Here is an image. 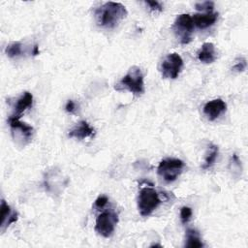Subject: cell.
<instances>
[{
  "label": "cell",
  "instance_id": "cell-6",
  "mask_svg": "<svg viewBox=\"0 0 248 248\" xmlns=\"http://www.w3.org/2000/svg\"><path fill=\"white\" fill-rule=\"evenodd\" d=\"M183 67V60L181 56L176 53H169L163 60L161 64V74L164 78L174 79L178 77Z\"/></svg>",
  "mask_w": 248,
  "mask_h": 248
},
{
  "label": "cell",
  "instance_id": "cell-15",
  "mask_svg": "<svg viewBox=\"0 0 248 248\" xmlns=\"http://www.w3.org/2000/svg\"><path fill=\"white\" fill-rule=\"evenodd\" d=\"M200 233L194 229H188L185 234V247L189 248H200L203 247Z\"/></svg>",
  "mask_w": 248,
  "mask_h": 248
},
{
  "label": "cell",
  "instance_id": "cell-11",
  "mask_svg": "<svg viewBox=\"0 0 248 248\" xmlns=\"http://www.w3.org/2000/svg\"><path fill=\"white\" fill-rule=\"evenodd\" d=\"M94 133H95L94 129L90 127V125L86 121L81 120L73 129L70 130L69 137L76 138L78 140H83V139L92 137Z\"/></svg>",
  "mask_w": 248,
  "mask_h": 248
},
{
  "label": "cell",
  "instance_id": "cell-23",
  "mask_svg": "<svg viewBox=\"0 0 248 248\" xmlns=\"http://www.w3.org/2000/svg\"><path fill=\"white\" fill-rule=\"evenodd\" d=\"M65 108H66V110H67L68 112H70V113L75 112V110H76V105H75L74 101H73V100H69V101L67 102L66 106H65Z\"/></svg>",
  "mask_w": 248,
  "mask_h": 248
},
{
  "label": "cell",
  "instance_id": "cell-2",
  "mask_svg": "<svg viewBox=\"0 0 248 248\" xmlns=\"http://www.w3.org/2000/svg\"><path fill=\"white\" fill-rule=\"evenodd\" d=\"M115 89H127L135 95H141L144 92V83L143 75L140 68H139L138 66L131 67L128 73L120 79L117 84H115Z\"/></svg>",
  "mask_w": 248,
  "mask_h": 248
},
{
  "label": "cell",
  "instance_id": "cell-19",
  "mask_svg": "<svg viewBox=\"0 0 248 248\" xmlns=\"http://www.w3.org/2000/svg\"><path fill=\"white\" fill-rule=\"evenodd\" d=\"M195 7L199 11H206L207 13V12H212L214 8V3L212 1H204L202 3H197Z\"/></svg>",
  "mask_w": 248,
  "mask_h": 248
},
{
  "label": "cell",
  "instance_id": "cell-5",
  "mask_svg": "<svg viewBox=\"0 0 248 248\" xmlns=\"http://www.w3.org/2000/svg\"><path fill=\"white\" fill-rule=\"evenodd\" d=\"M173 30L180 43L185 45L191 42L192 33L194 31L193 18L188 14H181L176 16L173 23Z\"/></svg>",
  "mask_w": 248,
  "mask_h": 248
},
{
  "label": "cell",
  "instance_id": "cell-9",
  "mask_svg": "<svg viewBox=\"0 0 248 248\" xmlns=\"http://www.w3.org/2000/svg\"><path fill=\"white\" fill-rule=\"evenodd\" d=\"M10 127L12 128L13 132H20V135L25 140H30L32 138V135L34 133L33 127L30 125H27L26 123H22L19 121V117L11 115L8 119Z\"/></svg>",
  "mask_w": 248,
  "mask_h": 248
},
{
  "label": "cell",
  "instance_id": "cell-22",
  "mask_svg": "<svg viewBox=\"0 0 248 248\" xmlns=\"http://www.w3.org/2000/svg\"><path fill=\"white\" fill-rule=\"evenodd\" d=\"M108 197L105 196V195H101V196H99V197L96 199V201H95V205H96L97 207H99V208H103V207L108 203Z\"/></svg>",
  "mask_w": 248,
  "mask_h": 248
},
{
  "label": "cell",
  "instance_id": "cell-7",
  "mask_svg": "<svg viewBox=\"0 0 248 248\" xmlns=\"http://www.w3.org/2000/svg\"><path fill=\"white\" fill-rule=\"evenodd\" d=\"M118 222V216L112 211H105L98 215L95 224V231L104 237H109L114 232Z\"/></svg>",
  "mask_w": 248,
  "mask_h": 248
},
{
  "label": "cell",
  "instance_id": "cell-12",
  "mask_svg": "<svg viewBox=\"0 0 248 248\" xmlns=\"http://www.w3.org/2000/svg\"><path fill=\"white\" fill-rule=\"evenodd\" d=\"M1 230L2 232L5 231L7 227H9L12 223L17 220V213L16 211H12L11 207L8 203L2 200L1 201Z\"/></svg>",
  "mask_w": 248,
  "mask_h": 248
},
{
  "label": "cell",
  "instance_id": "cell-13",
  "mask_svg": "<svg viewBox=\"0 0 248 248\" xmlns=\"http://www.w3.org/2000/svg\"><path fill=\"white\" fill-rule=\"evenodd\" d=\"M198 58L201 62L209 64L215 61L216 59V51L215 46L212 43H204L200 51L198 52Z\"/></svg>",
  "mask_w": 248,
  "mask_h": 248
},
{
  "label": "cell",
  "instance_id": "cell-10",
  "mask_svg": "<svg viewBox=\"0 0 248 248\" xmlns=\"http://www.w3.org/2000/svg\"><path fill=\"white\" fill-rule=\"evenodd\" d=\"M192 18L194 25L200 29H205L215 23L218 18V13L207 12L204 14H195Z\"/></svg>",
  "mask_w": 248,
  "mask_h": 248
},
{
  "label": "cell",
  "instance_id": "cell-1",
  "mask_svg": "<svg viewBox=\"0 0 248 248\" xmlns=\"http://www.w3.org/2000/svg\"><path fill=\"white\" fill-rule=\"evenodd\" d=\"M127 14L126 7L121 3L106 2L95 10V18L99 26L112 29L127 16Z\"/></svg>",
  "mask_w": 248,
  "mask_h": 248
},
{
  "label": "cell",
  "instance_id": "cell-4",
  "mask_svg": "<svg viewBox=\"0 0 248 248\" xmlns=\"http://www.w3.org/2000/svg\"><path fill=\"white\" fill-rule=\"evenodd\" d=\"M183 168L184 163L180 159L168 158L160 162L157 172L166 182H172L181 174Z\"/></svg>",
  "mask_w": 248,
  "mask_h": 248
},
{
  "label": "cell",
  "instance_id": "cell-8",
  "mask_svg": "<svg viewBox=\"0 0 248 248\" xmlns=\"http://www.w3.org/2000/svg\"><path fill=\"white\" fill-rule=\"evenodd\" d=\"M227 105L222 99H215L207 102L203 107V113L208 120L213 121L220 116L221 113L226 111Z\"/></svg>",
  "mask_w": 248,
  "mask_h": 248
},
{
  "label": "cell",
  "instance_id": "cell-20",
  "mask_svg": "<svg viewBox=\"0 0 248 248\" xmlns=\"http://www.w3.org/2000/svg\"><path fill=\"white\" fill-rule=\"evenodd\" d=\"M246 66H247L246 59L243 58V57H240V58H238L237 62L232 66V70L240 73V72H243V71L246 69Z\"/></svg>",
  "mask_w": 248,
  "mask_h": 248
},
{
  "label": "cell",
  "instance_id": "cell-24",
  "mask_svg": "<svg viewBox=\"0 0 248 248\" xmlns=\"http://www.w3.org/2000/svg\"><path fill=\"white\" fill-rule=\"evenodd\" d=\"M32 54H33V55H38V54H39V46H38V45H35V46H33Z\"/></svg>",
  "mask_w": 248,
  "mask_h": 248
},
{
  "label": "cell",
  "instance_id": "cell-21",
  "mask_svg": "<svg viewBox=\"0 0 248 248\" xmlns=\"http://www.w3.org/2000/svg\"><path fill=\"white\" fill-rule=\"evenodd\" d=\"M152 11H163V5L158 1H145L144 2Z\"/></svg>",
  "mask_w": 248,
  "mask_h": 248
},
{
  "label": "cell",
  "instance_id": "cell-17",
  "mask_svg": "<svg viewBox=\"0 0 248 248\" xmlns=\"http://www.w3.org/2000/svg\"><path fill=\"white\" fill-rule=\"evenodd\" d=\"M22 53V44L20 42H13L9 44L6 47V54L13 58L20 55Z\"/></svg>",
  "mask_w": 248,
  "mask_h": 248
},
{
  "label": "cell",
  "instance_id": "cell-14",
  "mask_svg": "<svg viewBox=\"0 0 248 248\" xmlns=\"http://www.w3.org/2000/svg\"><path fill=\"white\" fill-rule=\"evenodd\" d=\"M33 103V96L30 92L25 91L16 101V104L15 106V111L12 114L13 116H16V117H20L21 113L28 108L29 107L32 106Z\"/></svg>",
  "mask_w": 248,
  "mask_h": 248
},
{
  "label": "cell",
  "instance_id": "cell-16",
  "mask_svg": "<svg viewBox=\"0 0 248 248\" xmlns=\"http://www.w3.org/2000/svg\"><path fill=\"white\" fill-rule=\"evenodd\" d=\"M217 155H218V146L217 145H211L209 147V152L207 153V155L204 159V164L202 165V168L204 169V170L210 168L214 164V162L217 158Z\"/></svg>",
  "mask_w": 248,
  "mask_h": 248
},
{
  "label": "cell",
  "instance_id": "cell-18",
  "mask_svg": "<svg viewBox=\"0 0 248 248\" xmlns=\"http://www.w3.org/2000/svg\"><path fill=\"white\" fill-rule=\"evenodd\" d=\"M192 216V209L188 206H183L180 209V219L183 224H186Z\"/></svg>",
  "mask_w": 248,
  "mask_h": 248
},
{
  "label": "cell",
  "instance_id": "cell-3",
  "mask_svg": "<svg viewBox=\"0 0 248 248\" xmlns=\"http://www.w3.org/2000/svg\"><path fill=\"white\" fill-rule=\"evenodd\" d=\"M157 191L151 187L140 189L138 196V208L141 216H149L161 203Z\"/></svg>",
  "mask_w": 248,
  "mask_h": 248
}]
</instances>
